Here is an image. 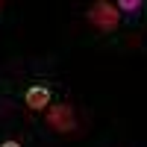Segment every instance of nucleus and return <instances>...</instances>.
<instances>
[{"label": "nucleus", "mask_w": 147, "mask_h": 147, "mask_svg": "<svg viewBox=\"0 0 147 147\" xmlns=\"http://www.w3.org/2000/svg\"><path fill=\"white\" fill-rule=\"evenodd\" d=\"M0 147H21V144H18V141H3Z\"/></svg>", "instance_id": "nucleus-5"}, {"label": "nucleus", "mask_w": 147, "mask_h": 147, "mask_svg": "<svg viewBox=\"0 0 147 147\" xmlns=\"http://www.w3.org/2000/svg\"><path fill=\"white\" fill-rule=\"evenodd\" d=\"M118 12H129V15H138L141 12V0H121V3H115Z\"/></svg>", "instance_id": "nucleus-4"}, {"label": "nucleus", "mask_w": 147, "mask_h": 147, "mask_svg": "<svg viewBox=\"0 0 147 147\" xmlns=\"http://www.w3.org/2000/svg\"><path fill=\"white\" fill-rule=\"evenodd\" d=\"M88 24L97 27L100 32H115L118 24H121V12L109 0H97V3L88 6Z\"/></svg>", "instance_id": "nucleus-1"}, {"label": "nucleus", "mask_w": 147, "mask_h": 147, "mask_svg": "<svg viewBox=\"0 0 147 147\" xmlns=\"http://www.w3.org/2000/svg\"><path fill=\"white\" fill-rule=\"evenodd\" d=\"M47 124H50L56 132H74L77 129V118H74V106L62 103V106H47Z\"/></svg>", "instance_id": "nucleus-2"}, {"label": "nucleus", "mask_w": 147, "mask_h": 147, "mask_svg": "<svg viewBox=\"0 0 147 147\" xmlns=\"http://www.w3.org/2000/svg\"><path fill=\"white\" fill-rule=\"evenodd\" d=\"M24 103L32 112H47V106H50V88L47 85H30L27 94H24Z\"/></svg>", "instance_id": "nucleus-3"}]
</instances>
